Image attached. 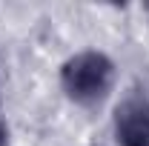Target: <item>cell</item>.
I'll list each match as a JSON object with an SVG mask.
<instances>
[{"label":"cell","instance_id":"6da1fadb","mask_svg":"<svg viewBox=\"0 0 149 146\" xmlns=\"http://www.w3.org/2000/svg\"><path fill=\"white\" fill-rule=\"evenodd\" d=\"M115 83V63L103 52H77L60 69V86L77 106H97Z\"/></svg>","mask_w":149,"mask_h":146},{"label":"cell","instance_id":"7a4b0ae2","mask_svg":"<svg viewBox=\"0 0 149 146\" xmlns=\"http://www.w3.org/2000/svg\"><path fill=\"white\" fill-rule=\"evenodd\" d=\"M115 132L120 146H149V103L126 100L115 115Z\"/></svg>","mask_w":149,"mask_h":146},{"label":"cell","instance_id":"3957f363","mask_svg":"<svg viewBox=\"0 0 149 146\" xmlns=\"http://www.w3.org/2000/svg\"><path fill=\"white\" fill-rule=\"evenodd\" d=\"M0 146H9V129L3 123V117H0Z\"/></svg>","mask_w":149,"mask_h":146}]
</instances>
